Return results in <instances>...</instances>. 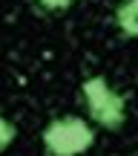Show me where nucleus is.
I'll list each match as a JSON object with an SVG mask.
<instances>
[{"instance_id": "7ed1b4c3", "label": "nucleus", "mask_w": 138, "mask_h": 156, "mask_svg": "<svg viewBox=\"0 0 138 156\" xmlns=\"http://www.w3.org/2000/svg\"><path fill=\"white\" fill-rule=\"evenodd\" d=\"M115 26L124 38H138V0H121L115 6Z\"/></svg>"}, {"instance_id": "f03ea898", "label": "nucleus", "mask_w": 138, "mask_h": 156, "mask_svg": "<svg viewBox=\"0 0 138 156\" xmlns=\"http://www.w3.org/2000/svg\"><path fill=\"white\" fill-rule=\"evenodd\" d=\"M40 142L49 156H81L95 145V130L81 116H61L43 127Z\"/></svg>"}, {"instance_id": "f257e3e1", "label": "nucleus", "mask_w": 138, "mask_h": 156, "mask_svg": "<svg viewBox=\"0 0 138 156\" xmlns=\"http://www.w3.org/2000/svg\"><path fill=\"white\" fill-rule=\"evenodd\" d=\"M81 98L89 119L104 130H121L127 122V98L104 75H89L81 84Z\"/></svg>"}, {"instance_id": "20e7f679", "label": "nucleus", "mask_w": 138, "mask_h": 156, "mask_svg": "<svg viewBox=\"0 0 138 156\" xmlns=\"http://www.w3.org/2000/svg\"><path fill=\"white\" fill-rule=\"evenodd\" d=\"M15 139H17V127H15L6 116H0V153H3Z\"/></svg>"}, {"instance_id": "39448f33", "label": "nucleus", "mask_w": 138, "mask_h": 156, "mask_svg": "<svg viewBox=\"0 0 138 156\" xmlns=\"http://www.w3.org/2000/svg\"><path fill=\"white\" fill-rule=\"evenodd\" d=\"M32 3H38L43 12H66L69 6H75V0H32Z\"/></svg>"}]
</instances>
